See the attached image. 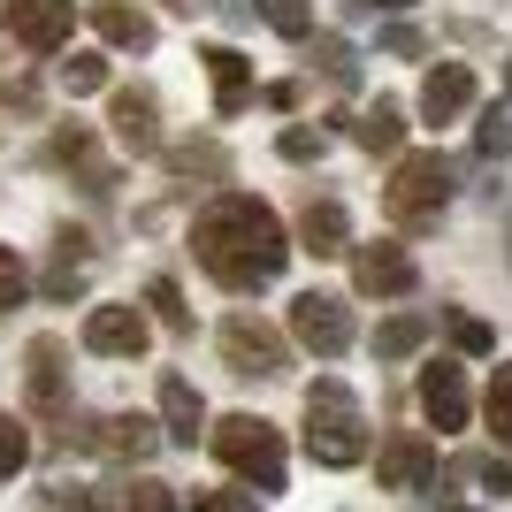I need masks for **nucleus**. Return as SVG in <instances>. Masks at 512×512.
Returning a JSON list of instances; mask_svg holds the SVG:
<instances>
[{"mask_svg":"<svg viewBox=\"0 0 512 512\" xmlns=\"http://www.w3.org/2000/svg\"><path fill=\"white\" fill-rule=\"evenodd\" d=\"M161 153H169L176 176H222V169H230V153H222V146H161Z\"/></svg>","mask_w":512,"mask_h":512,"instance_id":"nucleus-26","label":"nucleus"},{"mask_svg":"<svg viewBox=\"0 0 512 512\" xmlns=\"http://www.w3.org/2000/svg\"><path fill=\"white\" fill-rule=\"evenodd\" d=\"M306 451H314V467H360L367 459V421L352 406V390L329 375L306 390Z\"/></svg>","mask_w":512,"mask_h":512,"instance_id":"nucleus-3","label":"nucleus"},{"mask_svg":"<svg viewBox=\"0 0 512 512\" xmlns=\"http://www.w3.org/2000/svg\"><path fill=\"white\" fill-rule=\"evenodd\" d=\"M360 146L367 153H406V107L398 100H375V107H360Z\"/></svg>","mask_w":512,"mask_h":512,"instance_id":"nucleus-22","label":"nucleus"},{"mask_svg":"<svg viewBox=\"0 0 512 512\" xmlns=\"http://www.w3.org/2000/svg\"><path fill=\"white\" fill-rule=\"evenodd\" d=\"M482 413H490V428L512 444V367H497V375H490V398H482Z\"/></svg>","mask_w":512,"mask_h":512,"instance_id":"nucleus-32","label":"nucleus"},{"mask_svg":"<svg viewBox=\"0 0 512 512\" xmlns=\"http://www.w3.org/2000/svg\"><path fill=\"white\" fill-rule=\"evenodd\" d=\"M207 451H214V459H222V467H230L253 497H276V490H283V467H291V459H283V428H268L260 413H222V421H214V436H207Z\"/></svg>","mask_w":512,"mask_h":512,"instance_id":"nucleus-2","label":"nucleus"},{"mask_svg":"<svg viewBox=\"0 0 512 512\" xmlns=\"http://www.w3.org/2000/svg\"><path fill=\"white\" fill-rule=\"evenodd\" d=\"M62 337H39L31 344V406L39 413H62Z\"/></svg>","mask_w":512,"mask_h":512,"instance_id":"nucleus-21","label":"nucleus"},{"mask_svg":"<svg viewBox=\"0 0 512 512\" xmlns=\"http://www.w3.org/2000/svg\"><path fill=\"white\" fill-rule=\"evenodd\" d=\"M321 146H329V130H314V123H291V130L276 138V153H283V161H314Z\"/></svg>","mask_w":512,"mask_h":512,"instance_id":"nucleus-34","label":"nucleus"},{"mask_svg":"<svg viewBox=\"0 0 512 512\" xmlns=\"http://www.w3.org/2000/svg\"><path fill=\"white\" fill-rule=\"evenodd\" d=\"M451 207V161L444 153H398V169L383 184V214L398 230H436Z\"/></svg>","mask_w":512,"mask_h":512,"instance_id":"nucleus-4","label":"nucleus"},{"mask_svg":"<svg viewBox=\"0 0 512 512\" xmlns=\"http://www.w3.org/2000/svg\"><path fill=\"white\" fill-rule=\"evenodd\" d=\"M0 31L23 54H62L77 31V0H0Z\"/></svg>","mask_w":512,"mask_h":512,"instance_id":"nucleus-6","label":"nucleus"},{"mask_svg":"<svg viewBox=\"0 0 512 512\" xmlns=\"http://www.w3.org/2000/svg\"><path fill=\"white\" fill-rule=\"evenodd\" d=\"M291 337H299L306 352H321V360H337V352H352L360 321H352V306H344L337 291H299V299H291Z\"/></svg>","mask_w":512,"mask_h":512,"instance_id":"nucleus-5","label":"nucleus"},{"mask_svg":"<svg viewBox=\"0 0 512 512\" xmlns=\"http://www.w3.org/2000/svg\"><path fill=\"white\" fill-rule=\"evenodd\" d=\"M54 169H69V176H85L92 192H115V169L100 161V146H92V130L85 123H69V130H54Z\"/></svg>","mask_w":512,"mask_h":512,"instance_id":"nucleus-18","label":"nucleus"},{"mask_svg":"<svg viewBox=\"0 0 512 512\" xmlns=\"http://www.w3.org/2000/svg\"><path fill=\"white\" fill-rule=\"evenodd\" d=\"M54 276H46V299H77V283H85V268H92V237L85 230H62L54 237Z\"/></svg>","mask_w":512,"mask_h":512,"instance_id":"nucleus-20","label":"nucleus"},{"mask_svg":"<svg viewBox=\"0 0 512 512\" xmlns=\"http://www.w3.org/2000/svg\"><path fill=\"white\" fill-rule=\"evenodd\" d=\"M490 344H497V329L482 314H451V352H459V360H482Z\"/></svg>","mask_w":512,"mask_h":512,"instance_id":"nucleus-27","label":"nucleus"},{"mask_svg":"<svg viewBox=\"0 0 512 512\" xmlns=\"http://www.w3.org/2000/svg\"><path fill=\"white\" fill-rule=\"evenodd\" d=\"M421 413L444 428V436H459V428H467L474 398H467V367H459V360H428V367H421Z\"/></svg>","mask_w":512,"mask_h":512,"instance_id":"nucleus-11","label":"nucleus"},{"mask_svg":"<svg viewBox=\"0 0 512 512\" xmlns=\"http://www.w3.org/2000/svg\"><path fill=\"white\" fill-rule=\"evenodd\" d=\"M421 344H428V314H390L375 329V360H413Z\"/></svg>","mask_w":512,"mask_h":512,"instance_id":"nucleus-23","label":"nucleus"},{"mask_svg":"<svg viewBox=\"0 0 512 512\" xmlns=\"http://www.w3.org/2000/svg\"><path fill=\"white\" fill-rule=\"evenodd\" d=\"M474 146H482V161L512 153V107H482V130H474Z\"/></svg>","mask_w":512,"mask_h":512,"instance_id":"nucleus-30","label":"nucleus"},{"mask_svg":"<svg viewBox=\"0 0 512 512\" xmlns=\"http://www.w3.org/2000/svg\"><path fill=\"white\" fill-rule=\"evenodd\" d=\"M383 46H390V54H421V31H413V23H390Z\"/></svg>","mask_w":512,"mask_h":512,"instance_id":"nucleus-36","label":"nucleus"},{"mask_svg":"<svg viewBox=\"0 0 512 512\" xmlns=\"http://www.w3.org/2000/svg\"><path fill=\"white\" fill-rule=\"evenodd\" d=\"M146 344L153 321L138 306H92L85 314V352H100V360H146Z\"/></svg>","mask_w":512,"mask_h":512,"instance_id":"nucleus-9","label":"nucleus"},{"mask_svg":"<svg viewBox=\"0 0 512 512\" xmlns=\"http://www.w3.org/2000/svg\"><path fill=\"white\" fill-rule=\"evenodd\" d=\"M192 253L222 291H268L291 260V237H283V214L253 192H214L192 222Z\"/></svg>","mask_w":512,"mask_h":512,"instance_id":"nucleus-1","label":"nucleus"},{"mask_svg":"<svg viewBox=\"0 0 512 512\" xmlns=\"http://www.w3.org/2000/svg\"><path fill=\"white\" fill-rule=\"evenodd\" d=\"M199 428H207V406L184 375H161V444H192L199 451Z\"/></svg>","mask_w":512,"mask_h":512,"instance_id":"nucleus-17","label":"nucleus"},{"mask_svg":"<svg viewBox=\"0 0 512 512\" xmlns=\"http://www.w3.org/2000/svg\"><path fill=\"white\" fill-rule=\"evenodd\" d=\"M123 497H130L123 512H184V505H176V490H169V482H153V474H138Z\"/></svg>","mask_w":512,"mask_h":512,"instance_id":"nucleus-31","label":"nucleus"},{"mask_svg":"<svg viewBox=\"0 0 512 512\" xmlns=\"http://www.w3.org/2000/svg\"><path fill=\"white\" fill-rule=\"evenodd\" d=\"M107 130H115L123 153H161V107H153V92L115 85L107 92Z\"/></svg>","mask_w":512,"mask_h":512,"instance_id":"nucleus-10","label":"nucleus"},{"mask_svg":"<svg viewBox=\"0 0 512 512\" xmlns=\"http://www.w3.org/2000/svg\"><path fill=\"white\" fill-rule=\"evenodd\" d=\"M375 8H413V0H375Z\"/></svg>","mask_w":512,"mask_h":512,"instance_id":"nucleus-37","label":"nucleus"},{"mask_svg":"<svg viewBox=\"0 0 512 512\" xmlns=\"http://www.w3.org/2000/svg\"><path fill=\"white\" fill-rule=\"evenodd\" d=\"M451 512H474V505H451Z\"/></svg>","mask_w":512,"mask_h":512,"instance_id":"nucleus-40","label":"nucleus"},{"mask_svg":"<svg viewBox=\"0 0 512 512\" xmlns=\"http://www.w3.org/2000/svg\"><path fill=\"white\" fill-rule=\"evenodd\" d=\"M184 512H260V497L253 490H199Z\"/></svg>","mask_w":512,"mask_h":512,"instance_id":"nucleus-35","label":"nucleus"},{"mask_svg":"<svg viewBox=\"0 0 512 512\" xmlns=\"http://www.w3.org/2000/svg\"><path fill=\"white\" fill-rule=\"evenodd\" d=\"M299 237H306V253H321V260H329V253H352V222H344V207H337V199H306V214H299Z\"/></svg>","mask_w":512,"mask_h":512,"instance_id":"nucleus-19","label":"nucleus"},{"mask_svg":"<svg viewBox=\"0 0 512 512\" xmlns=\"http://www.w3.org/2000/svg\"><path fill=\"white\" fill-rule=\"evenodd\" d=\"M169 8H192V0H169Z\"/></svg>","mask_w":512,"mask_h":512,"instance_id":"nucleus-39","label":"nucleus"},{"mask_svg":"<svg viewBox=\"0 0 512 512\" xmlns=\"http://www.w3.org/2000/svg\"><path fill=\"white\" fill-rule=\"evenodd\" d=\"M352 283H360V299H406L421 268L398 237H375V245H352Z\"/></svg>","mask_w":512,"mask_h":512,"instance_id":"nucleus-8","label":"nucleus"},{"mask_svg":"<svg viewBox=\"0 0 512 512\" xmlns=\"http://www.w3.org/2000/svg\"><path fill=\"white\" fill-rule=\"evenodd\" d=\"M436 467H444V459H436V444H428V436H390L375 474H383L390 497H421L428 482H436Z\"/></svg>","mask_w":512,"mask_h":512,"instance_id":"nucleus-12","label":"nucleus"},{"mask_svg":"<svg viewBox=\"0 0 512 512\" xmlns=\"http://www.w3.org/2000/svg\"><path fill=\"white\" fill-rule=\"evenodd\" d=\"M199 69L214 77V107H222V115H245V107H253V62H245L237 46H199Z\"/></svg>","mask_w":512,"mask_h":512,"instance_id":"nucleus-15","label":"nucleus"},{"mask_svg":"<svg viewBox=\"0 0 512 512\" xmlns=\"http://www.w3.org/2000/svg\"><path fill=\"white\" fill-rule=\"evenodd\" d=\"M268 23H276L283 39H314V16H306V0H260Z\"/></svg>","mask_w":512,"mask_h":512,"instance_id":"nucleus-33","label":"nucleus"},{"mask_svg":"<svg viewBox=\"0 0 512 512\" xmlns=\"http://www.w3.org/2000/svg\"><path fill=\"white\" fill-rule=\"evenodd\" d=\"M146 306L161 314V329H176V337L192 329V314H184V283H176V276H153L146 283Z\"/></svg>","mask_w":512,"mask_h":512,"instance_id":"nucleus-25","label":"nucleus"},{"mask_svg":"<svg viewBox=\"0 0 512 512\" xmlns=\"http://www.w3.org/2000/svg\"><path fill=\"white\" fill-rule=\"evenodd\" d=\"M474 107V69L467 62H436L428 69V85H421V123H459V115H467Z\"/></svg>","mask_w":512,"mask_h":512,"instance_id":"nucleus-14","label":"nucleus"},{"mask_svg":"<svg viewBox=\"0 0 512 512\" xmlns=\"http://www.w3.org/2000/svg\"><path fill=\"white\" fill-rule=\"evenodd\" d=\"M85 16H92V31H100L107 46H123V54H153V39H161V31H153V16H138L130 0H92Z\"/></svg>","mask_w":512,"mask_h":512,"instance_id":"nucleus-16","label":"nucleus"},{"mask_svg":"<svg viewBox=\"0 0 512 512\" xmlns=\"http://www.w3.org/2000/svg\"><path fill=\"white\" fill-rule=\"evenodd\" d=\"M23 299H31V268H23V253L0 245V314H16Z\"/></svg>","mask_w":512,"mask_h":512,"instance_id":"nucleus-28","label":"nucleus"},{"mask_svg":"<svg viewBox=\"0 0 512 512\" xmlns=\"http://www.w3.org/2000/svg\"><path fill=\"white\" fill-rule=\"evenodd\" d=\"M77 444H92V451H107V459H146L153 444H161V421H146V413H107V421H85V436Z\"/></svg>","mask_w":512,"mask_h":512,"instance_id":"nucleus-13","label":"nucleus"},{"mask_svg":"<svg viewBox=\"0 0 512 512\" xmlns=\"http://www.w3.org/2000/svg\"><path fill=\"white\" fill-rule=\"evenodd\" d=\"M505 92H512V62H505Z\"/></svg>","mask_w":512,"mask_h":512,"instance_id":"nucleus-38","label":"nucleus"},{"mask_svg":"<svg viewBox=\"0 0 512 512\" xmlns=\"http://www.w3.org/2000/svg\"><path fill=\"white\" fill-rule=\"evenodd\" d=\"M62 92H69V100L107 92V54H92V46H85V54H69V62H62Z\"/></svg>","mask_w":512,"mask_h":512,"instance_id":"nucleus-24","label":"nucleus"},{"mask_svg":"<svg viewBox=\"0 0 512 512\" xmlns=\"http://www.w3.org/2000/svg\"><path fill=\"white\" fill-rule=\"evenodd\" d=\"M23 459H31V428H23L16 413H0V482L23 474Z\"/></svg>","mask_w":512,"mask_h":512,"instance_id":"nucleus-29","label":"nucleus"},{"mask_svg":"<svg viewBox=\"0 0 512 512\" xmlns=\"http://www.w3.org/2000/svg\"><path fill=\"white\" fill-rule=\"evenodd\" d=\"M222 360H230L237 375H260V383H268V375L291 367V337L268 329L260 314H230V321H222Z\"/></svg>","mask_w":512,"mask_h":512,"instance_id":"nucleus-7","label":"nucleus"}]
</instances>
